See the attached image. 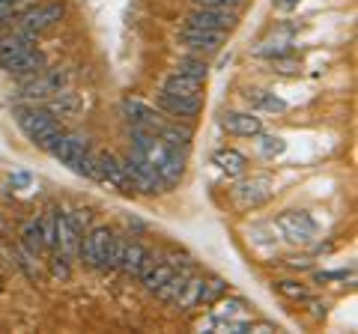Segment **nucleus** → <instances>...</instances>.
<instances>
[{"instance_id":"obj_25","label":"nucleus","mask_w":358,"mask_h":334,"mask_svg":"<svg viewBox=\"0 0 358 334\" xmlns=\"http://www.w3.org/2000/svg\"><path fill=\"white\" fill-rule=\"evenodd\" d=\"M173 72L176 75H185V78H194V81H200V84H206V75H209L203 57H182V60L173 66Z\"/></svg>"},{"instance_id":"obj_11","label":"nucleus","mask_w":358,"mask_h":334,"mask_svg":"<svg viewBox=\"0 0 358 334\" xmlns=\"http://www.w3.org/2000/svg\"><path fill=\"white\" fill-rule=\"evenodd\" d=\"M239 24V13L236 9H209V6H194L188 15V27H200V30H218V33H230Z\"/></svg>"},{"instance_id":"obj_24","label":"nucleus","mask_w":358,"mask_h":334,"mask_svg":"<svg viewBox=\"0 0 358 334\" xmlns=\"http://www.w3.org/2000/svg\"><path fill=\"white\" fill-rule=\"evenodd\" d=\"M275 293L289 298V302H308L310 286L301 284V281H293V277H284V281H275Z\"/></svg>"},{"instance_id":"obj_34","label":"nucleus","mask_w":358,"mask_h":334,"mask_svg":"<svg viewBox=\"0 0 358 334\" xmlns=\"http://www.w3.org/2000/svg\"><path fill=\"white\" fill-rule=\"evenodd\" d=\"M0 293H3V281H0Z\"/></svg>"},{"instance_id":"obj_9","label":"nucleus","mask_w":358,"mask_h":334,"mask_svg":"<svg viewBox=\"0 0 358 334\" xmlns=\"http://www.w3.org/2000/svg\"><path fill=\"white\" fill-rule=\"evenodd\" d=\"M63 15H66L63 3H39V6H30L27 13H21L18 24L24 33H30V36H39V33L51 30L57 21H63Z\"/></svg>"},{"instance_id":"obj_18","label":"nucleus","mask_w":358,"mask_h":334,"mask_svg":"<svg viewBox=\"0 0 358 334\" xmlns=\"http://www.w3.org/2000/svg\"><path fill=\"white\" fill-rule=\"evenodd\" d=\"M245 102L251 105V110H260V114H287V102L281 96L268 93V90H245Z\"/></svg>"},{"instance_id":"obj_19","label":"nucleus","mask_w":358,"mask_h":334,"mask_svg":"<svg viewBox=\"0 0 358 334\" xmlns=\"http://www.w3.org/2000/svg\"><path fill=\"white\" fill-rule=\"evenodd\" d=\"M212 164L227 176H242L245 170H248V159H245L239 150H218L215 155H212Z\"/></svg>"},{"instance_id":"obj_2","label":"nucleus","mask_w":358,"mask_h":334,"mask_svg":"<svg viewBox=\"0 0 358 334\" xmlns=\"http://www.w3.org/2000/svg\"><path fill=\"white\" fill-rule=\"evenodd\" d=\"M15 119H18V129L24 131L33 147H39L45 152H51V147L60 140V135L66 131L57 114H51V110H45V108H36V105L18 108Z\"/></svg>"},{"instance_id":"obj_3","label":"nucleus","mask_w":358,"mask_h":334,"mask_svg":"<svg viewBox=\"0 0 358 334\" xmlns=\"http://www.w3.org/2000/svg\"><path fill=\"white\" fill-rule=\"evenodd\" d=\"M51 155L60 164H66L69 170L87 176V180L99 182V170H96V155L90 150V140L84 135H72V131H63L60 140L51 147Z\"/></svg>"},{"instance_id":"obj_6","label":"nucleus","mask_w":358,"mask_h":334,"mask_svg":"<svg viewBox=\"0 0 358 334\" xmlns=\"http://www.w3.org/2000/svg\"><path fill=\"white\" fill-rule=\"evenodd\" d=\"M275 227L293 245H310L317 239V221L308 212H301V209H284V212L275 218Z\"/></svg>"},{"instance_id":"obj_12","label":"nucleus","mask_w":358,"mask_h":334,"mask_svg":"<svg viewBox=\"0 0 358 334\" xmlns=\"http://www.w3.org/2000/svg\"><path fill=\"white\" fill-rule=\"evenodd\" d=\"M272 197V180L268 176H251V180H242L233 188V200H236L239 209H257L268 203Z\"/></svg>"},{"instance_id":"obj_13","label":"nucleus","mask_w":358,"mask_h":334,"mask_svg":"<svg viewBox=\"0 0 358 334\" xmlns=\"http://www.w3.org/2000/svg\"><path fill=\"white\" fill-rule=\"evenodd\" d=\"M218 126L233 138H257L263 131V119L254 110H224L218 117Z\"/></svg>"},{"instance_id":"obj_4","label":"nucleus","mask_w":358,"mask_h":334,"mask_svg":"<svg viewBox=\"0 0 358 334\" xmlns=\"http://www.w3.org/2000/svg\"><path fill=\"white\" fill-rule=\"evenodd\" d=\"M114 239L117 233L110 227H93L87 230L81 236V251H78V257H81V263L87 266V269L93 272H114L117 263H114Z\"/></svg>"},{"instance_id":"obj_32","label":"nucleus","mask_w":358,"mask_h":334,"mask_svg":"<svg viewBox=\"0 0 358 334\" xmlns=\"http://www.w3.org/2000/svg\"><path fill=\"white\" fill-rule=\"evenodd\" d=\"M287 266H293V269L305 272V269H313V260L308 257V254H299V257H287Z\"/></svg>"},{"instance_id":"obj_10","label":"nucleus","mask_w":358,"mask_h":334,"mask_svg":"<svg viewBox=\"0 0 358 334\" xmlns=\"http://www.w3.org/2000/svg\"><path fill=\"white\" fill-rule=\"evenodd\" d=\"M96 170H99V182H108L110 188H117L120 194H134V185L126 173V164H122L120 155L114 152H99L96 155Z\"/></svg>"},{"instance_id":"obj_28","label":"nucleus","mask_w":358,"mask_h":334,"mask_svg":"<svg viewBox=\"0 0 358 334\" xmlns=\"http://www.w3.org/2000/svg\"><path fill=\"white\" fill-rule=\"evenodd\" d=\"M260 138V155L263 159H275V155H281L284 150H287V140L284 138H278V135H257Z\"/></svg>"},{"instance_id":"obj_16","label":"nucleus","mask_w":358,"mask_h":334,"mask_svg":"<svg viewBox=\"0 0 358 334\" xmlns=\"http://www.w3.org/2000/svg\"><path fill=\"white\" fill-rule=\"evenodd\" d=\"M54 218H57V251L63 257L78 260V251H81V236L75 233V227L69 224L63 209H54Z\"/></svg>"},{"instance_id":"obj_8","label":"nucleus","mask_w":358,"mask_h":334,"mask_svg":"<svg viewBox=\"0 0 358 334\" xmlns=\"http://www.w3.org/2000/svg\"><path fill=\"white\" fill-rule=\"evenodd\" d=\"M224 39H227V33H218V30H200L188 24L179 30V42H182V48H188L192 57H212V54H218Z\"/></svg>"},{"instance_id":"obj_26","label":"nucleus","mask_w":358,"mask_h":334,"mask_svg":"<svg viewBox=\"0 0 358 334\" xmlns=\"http://www.w3.org/2000/svg\"><path fill=\"white\" fill-rule=\"evenodd\" d=\"M39 230H42V242H45V254L57 248V218H54V209H48L39 218Z\"/></svg>"},{"instance_id":"obj_29","label":"nucleus","mask_w":358,"mask_h":334,"mask_svg":"<svg viewBox=\"0 0 358 334\" xmlns=\"http://www.w3.org/2000/svg\"><path fill=\"white\" fill-rule=\"evenodd\" d=\"M66 218H69V224L75 227L78 236H84V233L90 230V212L87 209H72V212H66Z\"/></svg>"},{"instance_id":"obj_17","label":"nucleus","mask_w":358,"mask_h":334,"mask_svg":"<svg viewBox=\"0 0 358 334\" xmlns=\"http://www.w3.org/2000/svg\"><path fill=\"white\" fill-rule=\"evenodd\" d=\"M188 260V257H185ZM179 266H182V263H176V257H167V260H155L152 266H150V269L147 272H143L141 275V281H143V289H147V293H152L155 296V289H159L164 281H167V277H171L176 269H179Z\"/></svg>"},{"instance_id":"obj_14","label":"nucleus","mask_w":358,"mask_h":334,"mask_svg":"<svg viewBox=\"0 0 358 334\" xmlns=\"http://www.w3.org/2000/svg\"><path fill=\"white\" fill-rule=\"evenodd\" d=\"M152 263H155V254L147 248V245H141V242H131V239H129V242H126V248H122V257H120V266H117V269L126 275V277H141Z\"/></svg>"},{"instance_id":"obj_1","label":"nucleus","mask_w":358,"mask_h":334,"mask_svg":"<svg viewBox=\"0 0 358 334\" xmlns=\"http://www.w3.org/2000/svg\"><path fill=\"white\" fill-rule=\"evenodd\" d=\"M30 39H33L30 33L0 39V69L13 75H27V78L45 72V54Z\"/></svg>"},{"instance_id":"obj_31","label":"nucleus","mask_w":358,"mask_h":334,"mask_svg":"<svg viewBox=\"0 0 358 334\" xmlns=\"http://www.w3.org/2000/svg\"><path fill=\"white\" fill-rule=\"evenodd\" d=\"M346 277H352V272L341 269V272H317V275H313V281H317V284H329V281H346Z\"/></svg>"},{"instance_id":"obj_27","label":"nucleus","mask_w":358,"mask_h":334,"mask_svg":"<svg viewBox=\"0 0 358 334\" xmlns=\"http://www.w3.org/2000/svg\"><path fill=\"white\" fill-rule=\"evenodd\" d=\"M45 263H48L51 275H54V277H60V281H69V277H72V260H69V257H63L57 248L48 251V260H45Z\"/></svg>"},{"instance_id":"obj_21","label":"nucleus","mask_w":358,"mask_h":334,"mask_svg":"<svg viewBox=\"0 0 358 334\" xmlns=\"http://www.w3.org/2000/svg\"><path fill=\"white\" fill-rule=\"evenodd\" d=\"M200 286H203V275H192L185 281V286H182V293L176 296V302H173V307L179 310V314H192V310L197 307V302H200Z\"/></svg>"},{"instance_id":"obj_7","label":"nucleus","mask_w":358,"mask_h":334,"mask_svg":"<svg viewBox=\"0 0 358 334\" xmlns=\"http://www.w3.org/2000/svg\"><path fill=\"white\" fill-rule=\"evenodd\" d=\"M120 114L126 117V122H129L131 129L150 131V135H162V129H164V122H167V114H162L159 108L143 105L141 99H122Z\"/></svg>"},{"instance_id":"obj_22","label":"nucleus","mask_w":358,"mask_h":334,"mask_svg":"<svg viewBox=\"0 0 358 334\" xmlns=\"http://www.w3.org/2000/svg\"><path fill=\"white\" fill-rule=\"evenodd\" d=\"M21 248H24L30 257H36V260L45 257V242H42L39 221H24V224H21Z\"/></svg>"},{"instance_id":"obj_20","label":"nucleus","mask_w":358,"mask_h":334,"mask_svg":"<svg viewBox=\"0 0 358 334\" xmlns=\"http://www.w3.org/2000/svg\"><path fill=\"white\" fill-rule=\"evenodd\" d=\"M164 93H173V96H188V99H203V84L194 81V78H185V75H171L167 81L162 84Z\"/></svg>"},{"instance_id":"obj_33","label":"nucleus","mask_w":358,"mask_h":334,"mask_svg":"<svg viewBox=\"0 0 358 334\" xmlns=\"http://www.w3.org/2000/svg\"><path fill=\"white\" fill-rule=\"evenodd\" d=\"M301 0H281V9H296Z\"/></svg>"},{"instance_id":"obj_15","label":"nucleus","mask_w":358,"mask_h":334,"mask_svg":"<svg viewBox=\"0 0 358 334\" xmlns=\"http://www.w3.org/2000/svg\"><path fill=\"white\" fill-rule=\"evenodd\" d=\"M155 102H159L162 114L173 117V119H194V117L200 114V108H203V99L173 96V93H164V90H159V96H155Z\"/></svg>"},{"instance_id":"obj_5","label":"nucleus","mask_w":358,"mask_h":334,"mask_svg":"<svg viewBox=\"0 0 358 334\" xmlns=\"http://www.w3.org/2000/svg\"><path fill=\"white\" fill-rule=\"evenodd\" d=\"M122 164H126V173H129L131 185H134V194H162V191H167V185L159 176V170H155V167L143 159L141 152L129 150V155L122 159Z\"/></svg>"},{"instance_id":"obj_30","label":"nucleus","mask_w":358,"mask_h":334,"mask_svg":"<svg viewBox=\"0 0 358 334\" xmlns=\"http://www.w3.org/2000/svg\"><path fill=\"white\" fill-rule=\"evenodd\" d=\"M194 6H209V9H239L245 0H192Z\"/></svg>"},{"instance_id":"obj_23","label":"nucleus","mask_w":358,"mask_h":334,"mask_svg":"<svg viewBox=\"0 0 358 334\" xmlns=\"http://www.w3.org/2000/svg\"><path fill=\"white\" fill-rule=\"evenodd\" d=\"M227 296V281L224 277H203V286H200V302H197V307H212L218 302V298H224Z\"/></svg>"}]
</instances>
